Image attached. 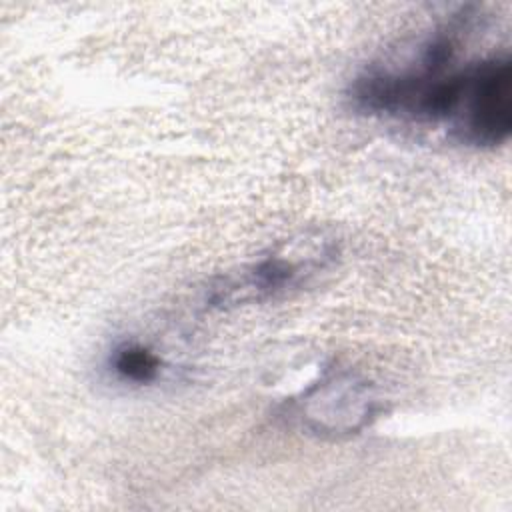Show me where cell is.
<instances>
[{
    "label": "cell",
    "mask_w": 512,
    "mask_h": 512,
    "mask_svg": "<svg viewBox=\"0 0 512 512\" xmlns=\"http://www.w3.org/2000/svg\"><path fill=\"white\" fill-rule=\"evenodd\" d=\"M338 254V242L324 234L286 240L240 270L220 276L206 292V304L228 310L288 296L330 268Z\"/></svg>",
    "instance_id": "6da1fadb"
},
{
    "label": "cell",
    "mask_w": 512,
    "mask_h": 512,
    "mask_svg": "<svg viewBox=\"0 0 512 512\" xmlns=\"http://www.w3.org/2000/svg\"><path fill=\"white\" fill-rule=\"evenodd\" d=\"M446 132L460 144L496 148L512 132V62L508 54H490L466 62L458 104Z\"/></svg>",
    "instance_id": "7a4b0ae2"
},
{
    "label": "cell",
    "mask_w": 512,
    "mask_h": 512,
    "mask_svg": "<svg viewBox=\"0 0 512 512\" xmlns=\"http://www.w3.org/2000/svg\"><path fill=\"white\" fill-rule=\"evenodd\" d=\"M304 428L324 438L352 436L380 412L374 386L350 370L326 372L296 402Z\"/></svg>",
    "instance_id": "3957f363"
},
{
    "label": "cell",
    "mask_w": 512,
    "mask_h": 512,
    "mask_svg": "<svg viewBox=\"0 0 512 512\" xmlns=\"http://www.w3.org/2000/svg\"><path fill=\"white\" fill-rule=\"evenodd\" d=\"M114 374L130 384H150L160 376L162 358L140 342H126L110 356Z\"/></svg>",
    "instance_id": "277c9868"
}]
</instances>
